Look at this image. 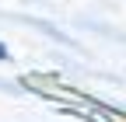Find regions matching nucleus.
I'll use <instances>...</instances> for the list:
<instances>
[{
    "label": "nucleus",
    "instance_id": "f257e3e1",
    "mask_svg": "<svg viewBox=\"0 0 126 122\" xmlns=\"http://www.w3.org/2000/svg\"><path fill=\"white\" fill-rule=\"evenodd\" d=\"M4 56H7V49H4V45H0V59H4Z\"/></svg>",
    "mask_w": 126,
    "mask_h": 122
}]
</instances>
